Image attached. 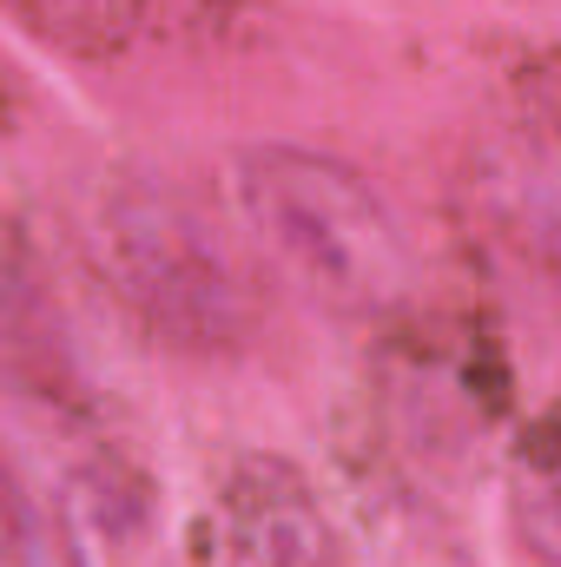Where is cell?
Instances as JSON below:
<instances>
[{
  "mask_svg": "<svg viewBox=\"0 0 561 567\" xmlns=\"http://www.w3.org/2000/svg\"><path fill=\"white\" fill-rule=\"evenodd\" d=\"M100 258L140 330L165 350L212 357L252 330L232 251L165 178H120L113 192H100Z\"/></svg>",
  "mask_w": 561,
  "mask_h": 567,
  "instance_id": "2",
  "label": "cell"
},
{
  "mask_svg": "<svg viewBox=\"0 0 561 567\" xmlns=\"http://www.w3.org/2000/svg\"><path fill=\"white\" fill-rule=\"evenodd\" d=\"M212 567H350V555L304 468L238 455L212 502Z\"/></svg>",
  "mask_w": 561,
  "mask_h": 567,
  "instance_id": "3",
  "label": "cell"
},
{
  "mask_svg": "<svg viewBox=\"0 0 561 567\" xmlns=\"http://www.w3.org/2000/svg\"><path fill=\"white\" fill-rule=\"evenodd\" d=\"M509 515L522 548L542 567H561V403L509 455Z\"/></svg>",
  "mask_w": 561,
  "mask_h": 567,
  "instance_id": "5",
  "label": "cell"
},
{
  "mask_svg": "<svg viewBox=\"0 0 561 567\" xmlns=\"http://www.w3.org/2000/svg\"><path fill=\"white\" fill-rule=\"evenodd\" d=\"M476 198L496 238L561 284V100L509 126L476 165Z\"/></svg>",
  "mask_w": 561,
  "mask_h": 567,
  "instance_id": "4",
  "label": "cell"
},
{
  "mask_svg": "<svg viewBox=\"0 0 561 567\" xmlns=\"http://www.w3.org/2000/svg\"><path fill=\"white\" fill-rule=\"evenodd\" d=\"M238 212L290 284L344 317H384L410 290V245L384 192L310 145H252L238 158Z\"/></svg>",
  "mask_w": 561,
  "mask_h": 567,
  "instance_id": "1",
  "label": "cell"
},
{
  "mask_svg": "<svg viewBox=\"0 0 561 567\" xmlns=\"http://www.w3.org/2000/svg\"><path fill=\"white\" fill-rule=\"evenodd\" d=\"M27 33L67 53H120L152 20V0H13Z\"/></svg>",
  "mask_w": 561,
  "mask_h": 567,
  "instance_id": "7",
  "label": "cell"
},
{
  "mask_svg": "<svg viewBox=\"0 0 561 567\" xmlns=\"http://www.w3.org/2000/svg\"><path fill=\"white\" fill-rule=\"evenodd\" d=\"M80 535L60 495L40 488V475L13 455L7 462V548L0 567H80Z\"/></svg>",
  "mask_w": 561,
  "mask_h": 567,
  "instance_id": "6",
  "label": "cell"
}]
</instances>
